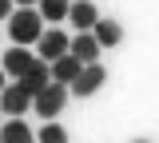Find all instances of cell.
<instances>
[{
  "instance_id": "6da1fadb",
  "label": "cell",
  "mask_w": 159,
  "mask_h": 143,
  "mask_svg": "<svg viewBox=\"0 0 159 143\" xmlns=\"http://www.w3.org/2000/svg\"><path fill=\"white\" fill-rule=\"evenodd\" d=\"M40 32H44V16H40L36 8H12V16H8V36H12V44L28 48V44L40 40Z\"/></svg>"
},
{
  "instance_id": "7a4b0ae2",
  "label": "cell",
  "mask_w": 159,
  "mask_h": 143,
  "mask_svg": "<svg viewBox=\"0 0 159 143\" xmlns=\"http://www.w3.org/2000/svg\"><path fill=\"white\" fill-rule=\"evenodd\" d=\"M68 87L64 83H48V87H40L36 96H32V111H36L40 119H56L60 111H64V103H68Z\"/></svg>"
},
{
  "instance_id": "3957f363",
  "label": "cell",
  "mask_w": 159,
  "mask_h": 143,
  "mask_svg": "<svg viewBox=\"0 0 159 143\" xmlns=\"http://www.w3.org/2000/svg\"><path fill=\"white\" fill-rule=\"evenodd\" d=\"M103 83H107V72H103V64L96 60V64H84V68H80V76L68 83V92H72V96H96Z\"/></svg>"
},
{
  "instance_id": "277c9868",
  "label": "cell",
  "mask_w": 159,
  "mask_h": 143,
  "mask_svg": "<svg viewBox=\"0 0 159 143\" xmlns=\"http://www.w3.org/2000/svg\"><path fill=\"white\" fill-rule=\"evenodd\" d=\"M68 40H72V36H64V28H44V32H40V40H36V56L40 60H60V56H64V52H68Z\"/></svg>"
},
{
  "instance_id": "5b68a950",
  "label": "cell",
  "mask_w": 159,
  "mask_h": 143,
  "mask_svg": "<svg viewBox=\"0 0 159 143\" xmlns=\"http://www.w3.org/2000/svg\"><path fill=\"white\" fill-rule=\"evenodd\" d=\"M16 83L28 92V96H36L40 87H48V83H52V68H48V60H40V56H36V60L24 68V76H20Z\"/></svg>"
},
{
  "instance_id": "8992f818",
  "label": "cell",
  "mask_w": 159,
  "mask_h": 143,
  "mask_svg": "<svg viewBox=\"0 0 159 143\" xmlns=\"http://www.w3.org/2000/svg\"><path fill=\"white\" fill-rule=\"evenodd\" d=\"M28 107H32V96L20 83H4V92H0V115H24Z\"/></svg>"
},
{
  "instance_id": "52a82bcc",
  "label": "cell",
  "mask_w": 159,
  "mask_h": 143,
  "mask_svg": "<svg viewBox=\"0 0 159 143\" xmlns=\"http://www.w3.org/2000/svg\"><path fill=\"white\" fill-rule=\"evenodd\" d=\"M96 20H99V12H96L92 0H72V4H68V24H76L80 32H92Z\"/></svg>"
},
{
  "instance_id": "ba28073f",
  "label": "cell",
  "mask_w": 159,
  "mask_h": 143,
  "mask_svg": "<svg viewBox=\"0 0 159 143\" xmlns=\"http://www.w3.org/2000/svg\"><path fill=\"white\" fill-rule=\"evenodd\" d=\"M32 60H36V56H32L28 48H20V44H12V48L4 52V60H0V68H4V76H12V80H20V76H24V68H28Z\"/></svg>"
},
{
  "instance_id": "9c48e42d",
  "label": "cell",
  "mask_w": 159,
  "mask_h": 143,
  "mask_svg": "<svg viewBox=\"0 0 159 143\" xmlns=\"http://www.w3.org/2000/svg\"><path fill=\"white\" fill-rule=\"evenodd\" d=\"M68 52H72L80 64H96V56L103 52V48L96 44V36H92V32H80V36H72V40H68Z\"/></svg>"
},
{
  "instance_id": "30bf717a",
  "label": "cell",
  "mask_w": 159,
  "mask_h": 143,
  "mask_svg": "<svg viewBox=\"0 0 159 143\" xmlns=\"http://www.w3.org/2000/svg\"><path fill=\"white\" fill-rule=\"evenodd\" d=\"M48 68H52V83H64V87H68V83L80 76V68H84V64H80L72 52H64V56H60V60H52Z\"/></svg>"
},
{
  "instance_id": "8fae6325",
  "label": "cell",
  "mask_w": 159,
  "mask_h": 143,
  "mask_svg": "<svg viewBox=\"0 0 159 143\" xmlns=\"http://www.w3.org/2000/svg\"><path fill=\"white\" fill-rule=\"evenodd\" d=\"M0 143H32V127L20 119V115H8L0 123Z\"/></svg>"
},
{
  "instance_id": "7c38bea8",
  "label": "cell",
  "mask_w": 159,
  "mask_h": 143,
  "mask_svg": "<svg viewBox=\"0 0 159 143\" xmlns=\"http://www.w3.org/2000/svg\"><path fill=\"white\" fill-rule=\"evenodd\" d=\"M92 36H96L99 48H116V44L123 40V28H119L116 20H103V16H99V20L92 24Z\"/></svg>"
},
{
  "instance_id": "4fadbf2b",
  "label": "cell",
  "mask_w": 159,
  "mask_h": 143,
  "mask_svg": "<svg viewBox=\"0 0 159 143\" xmlns=\"http://www.w3.org/2000/svg\"><path fill=\"white\" fill-rule=\"evenodd\" d=\"M68 4L72 0H36V12L44 16V24H64L68 20Z\"/></svg>"
},
{
  "instance_id": "5bb4252c",
  "label": "cell",
  "mask_w": 159,
  "mask_h": 143,
  "mask_svg": "<svg viewBox=\"0 0 159 143\" xmlns=\"http://www.w3.org/2000/svg\"><path fill=\"white\" fill-rule=\"evenodd\" d=\"M36 143H68V131H64L60 123H52V119H48V123L36 131Z\"/></svg>"
},
{
  "instance_id": "9a60e30c",
  "label": "cell",
  "mask_w": 159,
  "mask_h": 143,
  "mask_svg": "<svg viewBox=\"0 0 159 143\" xmlns=\"http://www.w3.org/2000/svg\"><path fill=\"white\" fill-rule=\"evenodd\" d=\"M12 8H16L12 0H0V20H8V16H12Z\"/></svg>"
},
{
  "instance_id": "2e32d148",
  "label": "cell",
  "mask_w": 159,
  "mask_h": 143,
  "mask_svg": "<svg viewBox=\"0 0 159 143\" xmlns=\"http://www.w3.org/2000/svg\"><path fill=\"white\" fill-rule=\"evenodd\" d=\"M12 4H20V8H36V0H12Z\"/></svg>"
},
{
  "instance_id": "e0dca14e",
  "label": "cell",
  "mask_w": 159,
  "mask_h": 143,
  "mask_svg": "<svg viewBox=\"0 0 159 143\" xmlns=\"http://www.w3.org/2000/svg\"><path fill=\"white\" fill-rule=\"evenodd\" d=\"M4 83H8V76H4V68H0V92H4Z\"/></svg>"
},
{
  "instance_id": "ac0fdd59",
  "label": "cell",
  "mask_w": 159,
  "mask_h": 143,
  "mask_svg": "<svg viewBox=\"0 0 159 143\" xmlns=\"http://www.w3.org/2000/svg\"><path fill=\"white\" fill-rule=\"evenodd\" d=\"M135 143H147V139H135Z\"/></svg>"
}]
</instances>
